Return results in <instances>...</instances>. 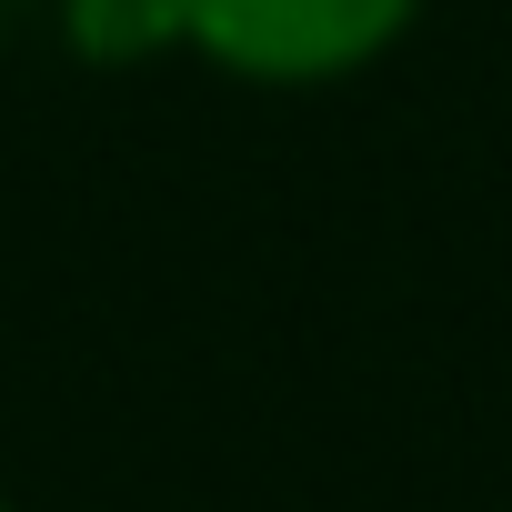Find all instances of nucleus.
<instances>
[{"instance_id": "obj_1", "label": "nucleus", "mask_w": 512, "mask_h": 512, "mask_svg": "<svg viewBox=\"0 0 512 512\" xmlns=\"http://www.w3.org/2000/svg\"><path fill=\"white\" fill-rule=\"evenodd\" d=\"M412 21L422 0H181V51L251 91H322L372 71Z\"/></svg>"}, {"instance_id": "obj_2", "label": "nucleus", "mask_w": 512, "mask_h": 512, "mask_svg": "<svg viewBox=\"0 0 512 512\" xmlns=\"http://www.w3.org/2000/svg\"><path fill=\"white\" fill-rule=\"evenodd\" d=\"M61 41L91 71H151L181 51V0H61Z\"/></svg>"}, {"instance_id": "obj_3", "label": "nucleus", "mask_w": 512, "mask_h": 512, "mask_svg": "<svg viewBox=\"0 0 512 512\" xmlns=\"http://www.w3.org/2000/svg\"><path fill=\"white\" fill-rule=\"evenodd\" d=\"M0 21H11V0H0Z\"/></svg>"}, {"instance_id": "obj_4", "label": "nucleus", "mask_w": 512, "mask_h": 512, "mask_svg": "<svg viewBox=\"0 0 512 512\" xmlns=\"http://www.w3.org/2000/svg\"><path fill=\"white\" fill-rule=\"evenodd\" d=\"M0 512H21V502H0Z\"/></svg>"}]
</instances>
